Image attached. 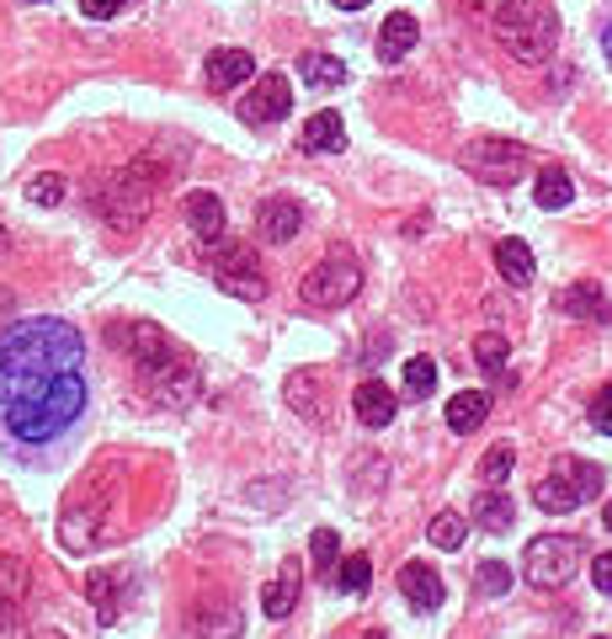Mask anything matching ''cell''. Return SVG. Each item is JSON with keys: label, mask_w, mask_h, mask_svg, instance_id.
I'll list each match as a JSON object with an SVG mask.
<instances>
[{"label": "cell", "mask_w": 612, "mask_h": 639, "mask_svg": "<svg viewBox=\"0 0 612 639\" xmlns=\"http://www.w3.org/2000/svg\"><path fill=\"white\" fill-rule=\"evenodd\" d=\"M256 230H261V241H293L304 230V209L293 198H267L256 213Z\"/></svg>", "instance_id": "obj_14"}, {"label": "cell", "mask_w": 612, "mask_h": 639, "mask_svg": "<svg viewBox=\"0 0 612 639\" xmlns=\"http://www.w3.org/2000/svg\"><path fill=\"white\" fill-rule=\"evenodd\" d=\"M591 426H597L602 437H612V384L597 395V405H591Z\"/></svg>", "instance_id": "obj_40"}, {"label": "cell", "mask_w": 612, "mask_h": 639, "mask_svg": "<svg viewBox=\"0 0 612 639\" xmlns=\"http://www.w3.org/2000/svg\"><path fill=\"white\" fill-rule=\"evenodd\" d=\"M570 198H576V182H570V177L559 171V166L538 171V209H549V213H554V209H565Z\"/></svg>", "instance_id": "obj_28"}, {"label": "cell", "mask_w": 612, "mask_h": 639, "mask_svg": "<svg viewBox=\"0 0 612 639\" xmlns=\"http://www.w3.org/2000/svg\"><path fill=\"white\" fill-rule=\"evenodd\" d=\"M22 592H28L22 560H17V554H0V597H6V603H22Z\"/></svg>", "instance_id": "obj_34"}, {"label": "cell", "mask_w": 612, "mask_h": 639, "mask_svg": "<svg viewBox=\"0 0 612 639\" xmlns=\"http://www.w3.org/2000/svg\"><path fill=\"white\" fill-rule=\"evenodd\" d=\"M431 390H437V363H431V358H410V363H405V395L427 400Z\"/></svg>", "instance_id": "obj_32"}, {"label": "cell", "mask_w": 612, "mask_h": 639, "mask_svg": "<svg viewBox=\"0 0 612 639\" xmlns=\"http://www.w3.org/2000/svg\"><path fill=\"white\" fill-rule=\"evenodd\" d=\"M331 6H341V11H363V6H373V0H331Z\"/></svg>", "instance_id": "obj_43"}, {"label": "cell", "mask_w": 612, "mask_h": 639, "mask_svg": "<svg viewBox=\"0 0 612 639\" xmlns=\"http://www.w3.org/2000/svg\"><path fill=\"white\" fill-rule=\"evenodd\" d=\"M490 32L501 38V49L522 64H549L554 60V43H559V22H554L549 6H538V0H512Z\"/></svg>", "instance_id": "obj_3"}, {"label": "cell", "mask_w": 612, "mask_h": 639, "mask_svg": "<svg viewBox=\"0 0 612 639\" xmlns=\"http://www.w3.org/2000/svg\"><path fill=\"white\" fill-rule=\"evenodd\" d=\"M80 352L86 341L69 320H22L0 336V411L28 405V400L49 395L60 379L80 373Z\"/></svg>", "instance_id": "obj_1"}, {"label": "cell", "mask_w": 612, "mask_h": 639, "mask_svg": "<svg viewBox=\"0 0 612 639\" xmlns=\"http://www.w3.org/2000/svg\"><path fill=\"white\" fill-rule=\"evenodd\" d=\"M512 464H517V454H512L506 443H495V448L480 458V480H485V486H501V480L512 475Z\"/></svg>", "instance_id": "obj_35"}, {"label": "cell", "mask_w": 612, "mask_h": 639, "mask_svg": "<svg viewBox=\"0 0 612 639\" xmlns=\"http://www.w3.org/2000/svg\"><path fill=\"white\" fill-rule=\"evenodd\" d=\"M299 150L304 155L346 150V123H341V113H314V118L304 123V134H299Z\"/></svg>", "instance_id": "obj_17"}, {"label": "cell", "mask_w": 612, "mask_h": 639, "mask_svg": "<svg viewBox=\"0 0 612 639\" xmlns=\"http://www.w3.org/2000/svg\"><path fill=\"white\" fill-rule=\"evenodd\" d=\"M186 224L197 230V241H218L224 235V203L214 192H186Z\"/></svg>", "instance_id": "obj_20"}, {"label": "cell", "mask_w": 612, "mask_h": 639, "mask_svg": "<svg viewBox=\"0 0 612 639\" xmlns=\"http://www.w3.org/2000/svg\"><path fill=\"white\" fill-rule=\"evenodd\" d=\"M299 294H304V305H314V309L352 305V299L363 294V267H357V256H352V251H331L320 267H309V277L299 283Z\"/></svg>", "instance_id": "obj_6"}, {"label": "cell", "mask_w": 612, "mask_h": 639, "mask_svg": "<svg viewBox=\"0 0 612 639\" xmlns=\"http://www.w3.org/2000/svg\"><path fill=\"white\" fill-rule=\"evenodd\" d=\"M80 411H86V379L69 373V379H60L49 395L28 400V405H11V411H0V416H6V432H11L17 443L43 448V443H60L64 432L80 422Z\"/></svg>", "instance_id": "obj_2"}, {"label": "cell", "mask_w": 612, "mask_h": 639, "mask_svg": "<svg viewBox=\"0 0 612 639\" xmlns=\"http://www.w3.org/2000/svg\"><path fill=\"white\" fill-rule=\"evenodd\" d=\"M96 522H101V501H86L80 512H64V522H60V544L64 549H92L96 544Z\"/></svg>", "instance_id": "obj_21"}, {"label": "cell", "mask_w": 612, "mask_h": 639, "mask_svg": "<svg viewBox=\"0 0 612 639\" xmlns=\"http://www.w3.org/2000/svg\"><path fill=\"white\" fill-rule=\"evenodd\" d=\"M463 11H469V17H480V22H495V17H501V11H506V6H512V0H459Z\"/></svg>", "instance_id": "obj_39"}, {"label": "cell", "mask_w": 612, "mask_h": 639, "mask_svg": "<svg viewBox=\"0 0 612 639\" xmlns=\"http://www.w3.org/2000/svg\"><path fill=\"white\" fill-rule=\"evenodd\" d=\"M293 113V81L288 75H256V86L245 92V102H240V118L245 123H256V128H267V123H277V118H288Z\"/></svg>", "instance_id": "obj_9"}, {"label": "cell", "mask_w": 612, "mask_h": 639, "mask_svg": "<svg viewBox=\"0 0 612 639\" xmlns=\"http://www.w3.org/2000/svg\"><path fill=\"white\" fill-rule=\"evenodd\" d=\"M485 416H490V395H485V390H463V395L448 400V426H453L459 437H463V432H480Z\"/></svg>", "instance_id": "obj_22"}, {"label": "cell", "mask_w": 612, "mask_h": 639, "mask_svg": "<svg viewBox=\"0 0 612 639\" xmlns=\"http://www.w3.org/2000/svg\"><path fill=\"white\" fill-rule=\"evenodd\" d=\"M299 586H304V565L288 560V565L277 571L272 586L261 592V613H267V618H288V613L299 608Z\"/></svg>", "instance_id": "obj_16"}, {"label": "cell", "mask_w": 612, "mask_h": 639, "mask_svg": "<svg viewBox=\"0 0 612 639\" xmlns=\"http://www.w3.org/2000/svg\"><path fill=\"white\" fill-rule=\"evenodd\" d=\"M533 501H538L544 512H554V518H570V512L581 507L586 496H581V486H576V475H570V469L559 464V469H554L549 480H538V490H533Z\"/></svg>", "instance_id": "obj_15"}, {"label": "cell", "mask_w": 612, "mask_h": 639, "mask_svg": "<svg viewBox=\"0 0 612 639\" xmlns=\"http://www.w3.org/2000/svg\"><path fill=\"white\" fill-rule=\"evenodd\" d=\"M203 262L218 273V283H224V277L261 273V267H256V251H250V245H240V241H224V235H218V241H203Z\"/></svg>", "instance_id": "obj_13"}, {"label": "cell", "mask_w": 612, "mask_h": 639, "mask_svg": "<svg viewBox=\"0 0 612 639\" xmlns=\"http://www.w3.org/2000/svg\"><path fill=\"white\" fill-rule=\"evenodd\" d=\"M250 75H256V60H250L245 49H214L208 64H203V81H208L214 92H235Z\"/></svg>", "instance_id": "obj_11"}, {"label": "cell", "mask_w": 612, "mask_h": 639, "mask_svg": "<svg viewBox=\"0 0 612 639\" xmlns=\"http://www.w3.org/2000/svg\"><path fill=\"white\" fill-rule=\"evenodd\" d=\"M474 358H480V368H485V373H501V368H506V358H512V347H506V336H501V331H485L480 341H474Z\"/></svg>", "instance_id": "obj_33"}, {"label": "cell", "mask_w": 612, "mask_h": 639, "mask_svg": "<svg viewBox=\"0 0 612 639\" xmlns=\"http://www.w3.org/2000/svg\"><path fill=\"white\" fill-rule=\"evenodd\" d=\"M6 608H11V603H6V597H0V613H6Z\"/></svg>", "instance_id": "obj_49"}, {"label": "cell", "mask_w": 612, "mask_h": 639, "mask_svg": "<svg viewBox=\"0 0 612 639\" xmlns=\"http://www.w3.org/2000/svg\"><path fill=\"white\" fill-rule=\"evenodd\" d=\"M139 379L150 384V395L160 400V405H192V400H197V368L186 363V358L160 363V368H144Z\"/></svg>", "instance_id": "obj_10"}, {"label": "cell", "mask_w": 612, "mask_h": 639, "mask_svg": "<svg viewBox=\"0 0 612 639\" xmlns=\"http://www.w3.org/2000/svg\"><path fill=\"white\" fill-rule=\"evenodd\" d=\"M602 522H608V528H612V501H608V512H602Z\"/></svg>", "instance_id": "obj_46"}, {"label": "cell", "mask_w": 612, "mask_h": 639, "mask_svg": "<svg viewBox=\"0 0 612 639\" xmlns=\"http://www.w3.org/2000/svg\"><path fill=\"white\" fill-rule=\"evenodd\" d=\"M6 245H11V230H6V224H0V251H6Z\"/></svg>", "instance_id": "obj_45"}, {"label": "cell", "mask_w": 612, "mask_h": 639, "mask_svg": "<svg viewBox=\"0 0 612 639\" xmlns=\"http://www.w3.org/2000/svg\"><path fill=\"white\" fill-rule=\"evenodd\" d=\"M154 192H160V182H154V160L139 155V160H128L118 177L101 187L96 209H101V219H107L112 230H139L154 209Z\"/></svg>", "instance_id": "obj_4"}, {"label": "cell", "mask_w": 612, "mask_h": 639, "mask_svg": "<svg viewBox=\"0 0 612 639\" xmlns=\"http://www.w3.org/2000/svg\"><path fill=\"white\" fill-rule=\"evenodd\" d=\"M469 518L480 522L485 533H506V528L517 522V507H512L506 490H485V496H474V512H469Z\"/></svg>", "instance_id": "obj_23"}, {"label": "cell", "mask_w": 612, "mask_h": 639, "mask_svg": "<svg viewBox=\"0 0 612 639\" xmlns=\"http://www.w3.org/2000/svg\"><path fill=\"white\" fill-rule=\"evenodd\" d=\"M112 347H122V352L133 358V368H139V373H144V368H160V363H176V358H186L182 347L160 331V326H112Z\"/></svg>", "instance_id": "obj_8"}, {"label": "cell", "mask_w": 612, "mask_h": 639, "mask_svg": "<svg viewBox=\"0 0 612 639\" xmlns=\"http://www.w3.org/2000/svg\"><path fill=\"white\" fill-rule=\"evenodd\" d=\"M299 70H304L309 86H341V81H346V64L331 60V54H304Z\"/></svg>", "instance_id": "obj_29"}, {"label": "cell", "mask_w": 612, "mask_h": 639, "mask_svg": "<svg viewBox=\"0 0 612 639\" xmlns=\"http://www.w3.org/2000/svg\"><path fill=\"white\" fill-rule=\"evenodd\" d=\"M367 581H373V560H367V554H346L341 571H336V586L341 592H352V597H363Z\"/></svg>", "instance_id": "obj_30"}, {"label": "cell", "mask_w": 612, "mask_h": 639, "mask_svg": "<svg viewBox=\"0 0 612 639\" xmlns=\"http://www.w3.org/2000/svg\"><path fill=\"white\" fill-rule=\"evenodd\" d=\"M352 411H357L363 426H389L395 422V390L378 384V379H367V384H357V395H352Z\"/></svg>", "instance_id": "obj_18"}, {"label": "cell", "mask_w": 612, "mask_h": 639, "mask_svg": "<svg viewBox=\"0 0 612 639\" xmlns=\"http://www.w3.org/2000/svg\"><path fill=\"white\" fill-rule=\"evenodd\" d=\"M288 405L304 416V422H325V405H320V390H314V373L299 368L293 379H288Z\"/></svg>", "instance_id": "obj_26"}, {"label": "cell", "mask_w": 612, "mask_h": 639, "mask_svg": "<svg viewBox=\"0 0 612 639\" xmlns=\"http://www.w3.org/2000/svg\"><path fill=\"white\" fill-rule=\"evenodd\" d=\"M427 539L437 549H459L463 539H469V522H463L459 512H437V518H431V528H427Z\"/></svg>", "instance_id": "obj_31"}, {"label": "cell", "mask_w": 612, "mask_h": 639, "mask_svg": "<svg viewBox=\"0 0 612 639\" xmlns=\"http://www.w3.org/2000/svg\"><path fill=\"white\" fill-rule=\"evenodd\" d=\"M28 198H32V203H43V209H54V203H64V177H32Z\"/></svg>", "instance_id": "obj_38"}, {"label": "cell", "mask_w": 612, "mask_h": 639, "mask_svg": "<svg viewBox=\"0 0 612 639\" xmlns=\"http://www.w3.org/2000/svg\"><path fill=\"white\" fill-rule=\"evenodd\" d=\"M37 639H64V635H37Z\"/></svg>", "instance_id": "obj_48"}, {"label": "cell", "mask_w": 612, "mask_h": 639, "mask_svg": "<svg viewBox=\"0 0 612 639\" xmlns=\"http://www.w3.org/2000/svg\"><path fill=\"white\" fill-rule=\"evenodd\" d=\"M399 592H405V603H410L416 613H437L442 608V597H448V592H442V576H437L431 565H421V560L399 571Z\"/></svg>", "instance_id": "obj_12"}, {"label": "cell", "mask_w": 612, "mask_h": 639, "mask_svg": "<svg viewBox=\"0 0 612 639\" xmlns=\"http://www.w3.org/2000/svg\"><path fill=\"white\" fill-rule=\"evenodd\" d=\"M86 6V17H96V22H107V17H118L122 6H133V0H80Z\"/></svg>", "instance_id": "obj_41"}, {"label": "cell", "mask_w": 612, "mask_h": 639, "mask_svg": "<svg viewBox=\"0 0 612 639\" xmlns=\"http://www.w3.org/2000/svg\"><path fill=\"white\" fill-rule=\"evenodd\" d=\"M363 639H389V635H363Z\"/></svg>", "instance_id": "obj_47"}, {"label": "cell", "mask_w": 612, "mask_h": 639, "mask_svg": "<svg viewBox=\"0 0 612 639\" xmlns=\"http://www.w3.org/2000/svg\"><path fill=\"white\" fill-rule=\"evenodd\" d=\"M565 309H570V315H586V320H608L612 299L597 288V283H576V288L565 294Z\"/></svg>", "instance_id": "obj_27"}, {"label": "cell", "mask_w": 612, "mask_h": 639, "mask_svg": "<svg viewBox=\"0 0 612 639\" xmlns=\"http://www.w3.org/2000/svg\"><path fill=\"white\" fill-rule=\"evenodd\" d=\"M591 581H597V592H612V554L591 560Z\"/></svg>", "instance_id": "obj_42"}, {"label": "cell", "mask_w": 612, "mask_h": 639, "mask_svg": "<svg viewBox=\"0 0 612 639\" xmlns=\"http://www.w3.org/2000/svg\"><path fill=\"white\" fill-rule=\"evenodd\" d=\"M495 267H501V277L512 283V288H527L533 283V251H527V241H501L495 245Z\"/></svg>", "instance_id": "obj_24"}, {"label": "cell", "mask_w": 612, "mask_h": 639, "mask_svg": "<svg viewBox=\"0 0 612 639\" xmlns=\"http://www.w3.org/2000/svg\"><path fill=\"white\" fill-rule=\"evenodd\" d=\"M602 54H608V60H612V28L602 32Z\"/></svg>", "instance_id": "obj_44"}, {"label": "cell", "mask_w": 612, "mask_h": 639, "mask_svg": "<svg viewBox=\"0 0 612 639\" xmlns=\"http://www.w3.org/2000/svg\"><path fill=\"white\" fill-rule=\"evenodd\" d=\"M474 581H480V597H506V592H512V571H506L501 560H485Z\"/></svg>", "instance_id": "obj_37"}, {"label": "cell", "mask_w": 612, "mask_h": 639, "mask_svg": "<svg viewBox=\"0 0 612 639\" xmlns=\"http://www.w3.org/2000/svg\"><path fill=\"white\" fill-rule=\"evenodd\" d=\"M416 49V17L410 11H395V17H384V28H378V60L384 64H399L405 54Z\"/></svg>", "instance_id": "obj_19"}, {"label": "cell", "mask_w": 612, "mask_h": 639, "mask_svg": "<svg viewBox=\"0 0 612 639\" xmlns=\"http://www.w3.org/2000/svg\"><path fill=\"white\" fill-rule=\"evenodd\" d=\"M459 160L469 177H480L490 187H512L527 177V150L512 139H474V145H463Z\"/></svg>", "instance_id": "obj_7"}, {"label": "cell", "mask_w": 612, "mask_h": 639, "mask_svg": "<svg viewBox=\"0 0 612 639\" xmlns=\"http://www.w3.org/2000/svg\"><path fill=\"white\" fill-rule=\"evenodd\" d=\"M576 571H581V539H570V533H544L522 554V576L538 592H559L565 581H576Z\"/></svg>", "instance_id": "obj_5"}, {"label": "cell", "mask_w": 612, "mask_h": 639, "mask_svg": "<svg viewBox=\"0 0 612 639\" xmlns=\"http://www.w3.org/2000/svg\"><path fill=\"white\" fill-rule=\"evenodd\" d=\"M309 560H314L320 571H331V565H336V560H341V533H336V528H320V533L309 539Z\"/></svg>", "instance_id": "obj_36"}, {"label": "cell", "mask_w": 612, "mask_h": 639, "mask_svg": "<svg viewBox=\"0 0 612 639\" xmlns=\"http://www.w3.org/2000/svg\"><path fill=\"white\" fill-rule=\"evenodd\" d=\"M86 597H92V608L112 624L128 592H122V576H112V571H92V576H86Z\"/></svg>", "instance_id": "obj_25"}]
</instances>
